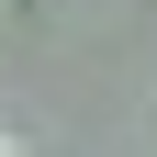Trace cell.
Masks as SVG:
<instances>
[{"mask_svg": "<svg viewBox=\"0 0 157 157\" xmlns=\"http://www.w3.org/2000/svg\"><path fill=\"white\" fill-rule=\"evenodd\" d=\"M0 157H45V146H34V135H0Z\"/></svg>", "mask_w": 157, "mask_h": 157, "instance_id": "obj_1", "label": "cell"}]
</instances>
